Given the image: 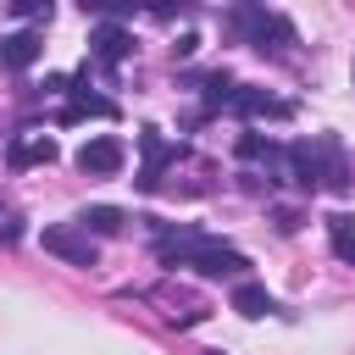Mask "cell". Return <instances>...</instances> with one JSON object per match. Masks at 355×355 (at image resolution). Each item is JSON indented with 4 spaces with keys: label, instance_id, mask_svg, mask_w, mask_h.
Segmentation results:
<instances>
[{
    "label": "cell",
    "instance_id": "11",
    "mask_svg": "<svg viewBox=\"0 0 355 355\" xmlns=\"http://www.w3.org/2000/svg\"><path fill=\"white\" fill-rule=\"evenodd\" d=\"M122 222H128V216H122V211H111V205L78 211V227H83V233H89V227H94V233H122Z\"/></svg>",
    "mask_w": 355,
    "mask_h": 355
},
{
    "label": "cell",
    "instance_id": "6",
    "mask_svg": "<svg viewBox=\"0 0 355 355\" xmlns=\"http://www.w3.org/2000/svg\"><path fill=\"white\" fill-rule=\"evenodd\" d=\"M89 55H94L100 67H122V61L133 55V33L116 28V22H100V28L89 33Z\"/></svg>",
    "mask_w": 355,
    "mask_h": 355
},
{
    "label": "cell",
    "instance_id": "12",
    "mask_svg": "<svg viewBox=\"0 0 355 355\" xmlns=\"http://www.w3.org/2000/svg\"><path fill=\"white\" fill-rule=\"evenodd\" d=\"M17 233H22V227H17V211H0V239H6V244H11V239H17Z\"/></svg>",
    "mask_w": 355,
    "mask_h": 355
},
{
    "label": "cell",
    "instance_id": "4",
    "mask_svg": "<svg viewBox=\"0 0 355 355\" xmlns=\"http://www.w3.org/2000/svg\"><path fill=\"white\" fill-rule=\"evenodd\" d=\"M44 250H50V255H61V261H72V266H94V255H100V244H94L78 222L44 227Z\"/></svg>",
    "mask_w": 355,
    "mask_h": 355
},
{
    "label": "cell",
    "instance_id": "9",
    "mask_svg": "<svg viewBox=\"0 0 355 355\" xmlns=\"http://www.w3.org/2000/svg\"><path fill=\"white\" fill-rule=\"evenodd\" d=\"M233 311H239V316H266V311H277V300H272L261 283H250V277H244V283L233 288Z\"/></svg>",
    "mask_w": 355,
    "mask_h": 355
},
{
    "label": "cell",
    "instance_id": "7",
    "mask_svg": "<svg viewBox=\"0 0 355 355\" xmlns=\"http://www.w3.org/2000/svg\"><path fill=\"white\" fill-rule=\"evenodd\" d=\"M39 55H44V39L33 28H17V33L0 39V67H11V72H28Z\"/></svg>",
    "mask_w": 355,
    "mask_h": 355
},
{
    "label": "cell",
    "instance_id": "10",
    "mask_svg": "<svg viewBox=\"0 0 355 355\" xmlns=\"http://www.w3.org/2000/svg\"><path fill=\"white\" fill-rule=\"evenodd\" d=\"M327 239H333V255H338V261H355V216L333 211V216H327Z\"/></svg>",
    "mask_w": 355,
    "mask_h": 355
},
{
    "label": "cell",
    "instance_id": "5",
    "mask_svg": "<svg viewBox=\"0 0 355 355\" xmlns=\"http://www.w3.org/2000/svg\"><path fill=\"white\" fill-rule=\"evenodd\" d=\"M122 139H111V133H100V139H89L83 150H78V172H89V178H111V172H122Z\"/></svg>",
    "mask_w": 355,
    "mask_h": 355
},
{
    "label": "cell",
    "instance_id": "8",
    "mask_svg": "<svg viewBox=\"0 0 355 355\" xmlns=\"http://www.w3.org/2000/svg\"><path fill=\"white\" fill-rule=\"evenodd\" d=\"M33 161H55V139L50 133H22V139H11V166H33Z\"/></svg>",
    "mask_w": 355,
    "mask_h": 355
},
{
    "label": "cell",
    "instance_id": "3",
    "mask_svg": "<svg viewBox=\"0 0 355 355\" xmlns=\"http://www.w3.org/2000/svg\"><path fill=\"white\" fill-rule=\"evenodd\" d=\"M227 22H233L255 50H272V55H288V44H300L294 22H288V17H277V11H261V6H239Z\"/></svg>",
    "mask_w": 355,
    "mask_h": 355
},
{
    "label": "cell",
    "instance_id": "1",
    "mask_svg": "<svg viewBox=\"0 0 355 355\" xmlns=\"http://www.w3.org/2000/svg\"><path fill=\"white\" fill-rule=\"evenodd\" d=\"M155 255H161L166 266H194L200 277H244V272H250V261H244L233 244L205 239V233H161V239H155Z\"/></svg>",
    "mask_w": 355,
    "mask_h": 355
},
{
    "label": "cell",
    "instance_id": "2",
    "mask_svg": "<svg viewBox=\"0 0 355 355\" xmlns=\"http://www.w3.org/2000/svg\"><path fill=\"white\" fill-rule=\"evenodd\" d=\"M283 166L300 189H349V166L333 139H300L283 150Z\"/></svg>",
    "mask_w": 355,
    "mask_h": 355
}]
</instances>
